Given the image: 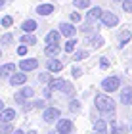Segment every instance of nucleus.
<instances>
[{
	"label": "nucleus",
	"mask_w": 132,
	"mask_h": 134,
	"mask_svg": "<svg viewBox=\"0 0 132 134\" xmlns=\"http://www.w3.org/2000/svg\"><path fill=\"white\" fill-rule=\"evenodd\" d=\"M92 134H109L107 132V125H105V121H94V132Z\"/></svg>",
	"instance_id": "nucleus-19"
},
{
	"label": "nucleus",
	"mask_w": 132,
	"mask_h": 134,
	"mask_svg": "<svg viewBox=\"0 0 132 134\" xmlns=\"http://www.w3.org/2000/svg\"><path fill=\"white\" fill-rule=\"evenodd\" d=\"M63 84H65L63 79H52V81L48 82V88H50V90H61Z\"/></svg>",
	"instance_id": "nucleus-23"
},
{
	"label": "nucleus",
	"mask_w": 132,
	"mask_h": 134,
	"mask_svg": "<svg viewBox=\"0 0 132 134\" xmlns=\"http://www.w3.org/2000/svg\"><path fill=\"white\" fill-rule=\"evenodd\" d=\"M59 50H61V48H59L58 44H48L44 52H46V56H50V58H56L58 54H59Z\"/></svg>",
	"instance_id": "nucleus-24"
},
{
	"label": "nucleus",
	"mask_w": 132,
	"mask_h": 134,
	"mask_svg": "<svg viewBox=\"0 0 132 134\" xmlns=\"http://www.w3.org/2000/svg\"><path fill=\"white\" fill-rule=\"evenodd\" d=\"M14 119H15L14 109H2V111H0V123H12Z\"/></svg>",
	"instance_id": "nucleus-15"
},
{
	"label": "nucleus",
	"mask_w": 132,
	"mask_h": 134,
	"mask_svg": "<svg viewBox=\"0 0 132 134\" xmlns=\"http://www.w3.org/2000/svg\"><path fill=\"white\" fill-rule=\"evenodd\" d=\"M0 56H2V50H0Z\"/></svg>",
	"instance_id": "nucleus-48"
},
{
	"label": "nucleus",
	"mask_w": 132,
	"mask_h": 134,
	"mask_svg": "<svg viewBox=\"0 0 132 134\" xmlns=\"http://www.w3.org/2000/svg\"><path fill=\"white\" fill-rule=\"evenodd\" d=\"M37 14L38 15H44V17L46 15H52L54 14V4H48V2L46 4H38L37 6Z\"/></svg>",
	"instance_id": "nucleus-14"
},
{
	"label": "nucleus",
	"mask_w": 132,
	"mask_h": 134,
	"mask_svg": "<svg viewBox=\"0 0 132 134\" xmlns=\"http://www.w3.org/2000/svg\"><path fill=\"white\" fill-rule=\"evenodd\" d=\"M88 50H77L75 54H73V59H75V62H82V59H86L88 58Z\"/></svg>",
	"instance_id": "nucleus-26"
},
{
	"label": "nucleus",
	"mask_w": 132,
	"mask_h": 134,
	"mask_svg": "<svg viewBox=\"0 0 132 134\" xmlns=\"http://www.w3.org/2000/svg\"><path fill=\"white\" fill-rule=\"evenodd\" d=\"M121 102L124 105H130L132 103V86H127V88L121 90Z\"/></svg>",
	"instance_id": "nucleus-17"
},
{
	"label": "nucleus",
	"mask_w": 132,
	"mask_h": 134,
	"mask_svg": "<svg viewBox=\"0 0 132 134\" xmlns=\"http://www.w3.org/2000/svg\"><path fill=\"white\" fill-rule=\"evenodd\" d=\"M59 33H61L63 36H67V38H73V36L77 35V27L73 25V23L61 21V23H59Z\"/></svg>",
	"instance_id": "nucleus-5"
},
{
	"label": "nucleus",
	"mask_w": 132,
	"mask_h": 134,
	"mask_svg": "<svg viewBox=\"0 0 132 134\" xmlns=\"http://www.w3.org/2000/svg\"><path fill=\"white\" fill-rule=\"evenodd\" d=\"M104 12L105 10H101L100 6H92V8H88V12H86V19L88 21H100L101 15H104Z\"/></svg>",
	"instance_id": "nucleus-9"
},
{
	"label": "nucleus",
	"mask_w": 132,
	"mask_h": 134,
	"mask_svg": "<svg viewBox=\"0 0 132 134\" xmlns=\"http://www.w3.org/2000/svg\"><path fill=\"white\" fill-rule=\"evenodd\" d=\"M6 4V0H0V8H2V6Z\"/></svg>",
	"instance_id": "nucleus-44"
},
{
	"label": "nucleus",
	"mask_w": 132,
	"mask_h": 134,
	"mask_svg": "<svg viewBox=\"0 0 132 134\" xmlns=\"http://www.w3.org/2000/svg\"><path fill=\"white\" fill-rule=\"evenodd\" d=\"M56 125H58V132H61V134H69L73 130V121H69V119H59Z\"/></svg>",
	"instance_id": "nucleus-11"
},
{
	"label": "nucleus",
	"mask_w": 132,
	"mask_h": 134,
	"mask_svg": "<svg viewBox=\"0 0 132 134\" xmlns=\"http://www.w3.org/2000/svg\"><path fill=\"white\" fill-rule=\"evenodd\" d=\"M33 94H35V90L31 88V86H21V90L19 92H15V102L17 103H23V102H27L29 98H33Z\"/></svg>",
	"instance_id": "nucleus-3"
},
{
	"label": "nucleus",
	"mask_w": 132,
	"mask_h": 134,
	"mask_svg": "<svg viewBox=\"0 0 132 134\" xmlns=\"http://www.w3.org/2000/svg\"><path fill=\"white\" fill-rule=\"evenodd\" d=\"M69 111L79 113V111H81V102H79V100H71V102H69Z\"/></svg>",
	"instance_id": "nucleus-29"
},
{
	"label": "nucleus",
	"mask_w": 132,
	"mask_h": 134,
	"mask_svg": "<svg viewBox=\"0 0 132 134\" xmlns=\"http://www.w3.org/2000/svg\"><path fill=\"white\" fill-rule=\"evenodd\" d=\"M27 134H37V132H35V130H29V132H27Z\"/></svg>",
	"instance_id": "nucleus-45"
},
{
	"label": "nucleus",
	"mask_w": 132,
	"mask_h": 134,
	"mask_svg": "<svg viewBox=\"0 0 132 134\" xmlns=\"http://www.w3.org/2000/svg\"><path fill=\"white\" fill-rule=\"evenodd\" d=\"M38 81H40V82H50V81H52L50 73H40V75H38Z\"/></svg>",
	"instance_id": "nucleus-35"
},
{
	"label": "nucleus",
	"mask_w": 132,
	"mask_h": 134,
	"mask_svg": "<svg viewBox=\"0 0 132 134\" xmlns=\"http://www.w3.org/2000/svg\"><path fill=\"white\" fill-rule=\"evenodd\" d=\"M38 27H37V21H35V19H25L21 23V31L23 33H35Z\"/></svg>",
	"instance_id": "nucleus-16"
},
{
	"label": "nucleus",
	"mask_w": 132,
	"mask_h": 134,
	"mask_svg": "<svg viewBox=\"0 0 132 134\" xmlns=\"http://www.w3.org/2000/svg\"><path fill=\"white\" fill-rule=\"evenodd\" d=\"M121 88V79L111 75V77H105L104 81H101V90H105V92H115V90Z\"/></svg>",
	"instance_id": "nucleus-2"
},
{
	"label": "nucleus",
	"mask_w": 132,
	"mask_h": 134,
	"mask_svg": "<svg viewBox=\"0 0 132 134\" xmlns=\"http://www.w3.org/2000/svg\"><path fill=\"white\" fill-rule=\"evenodd\" d=\"M81 19H82V15H81L77 10H75V12H71V23H79Z\"/></svg>",
	"instance_id": "nucleus-32"
},
{
	"label": "nucleus",
	"mask_w": 132,
	"mask_h": 134,
	"mask_svg": "<svg viewBox=\"0 0 132 134\" xmlns=\"http://www.w3.org/2000/svg\"><path fill=\"white\" fill-rule=\"evenodd\" d=\"M59 38H61V33H59V29H58V31H50V33L46 35V42H48V44H58Z\"/></svg>",
	"instance_id": "nucleus-22"
},
{
	"label": "nucleus",
	"mask_w": 132,
	"mask_h": 134,
	"mask_svg": "<svg viewBox=\"0 0 132 134\" xmlns=\"http://www.w3.org/2000/svg\"><path fill=\"white\" fill-rule=\"evenodd\" d=\"M101 25L105 27H115L119 23V15L115 14V12H104V15H101Z\"/></svg>",
	"instance_id": "nucleus-4"
},
{
	"label": "nucleus",
	"mask_w": 132,
	"mask_h": 134,
	"mask_svg": "<svg viewBox=\"0 0 132 134\" xmlns=\"http://www.w3.org/2000/svg\"><path fill=\"white\" fill-rule=\"evenodd\" d=\"M12 40H14V36H12L10 33H8V35H2V36H0V42H2V44H6V46H8Z\"/></svg>",
	"instance_id": "nucleus-33"
},
{
	"label": "nucleus",
	"mask_w": 132,
	"mask_h": 134,
	"mask_svg": "<svg viewBox=\"0 0 132 134\" xmlns=\"http://www.w3.org/2000/svg\"><path fill=\"white\" fill-rule=\"evenodd\" d=\"M25 82H27V75H25V71H21V73H14V75L10 77V84H12V86H23Z\"/></svg>",
	"instance_id": "nucleus-10"
},
{
	"label": "nucleus",
	"mask_w": 132,
	"mask_h": 134,
	"mask_svg": "<svg viewBox=\"0 0 132 134\" xmlns=\"http://www.w3.org/2000/svg\"><path fill=\"white\" fill-rule=\"evenodd\" d=\"M111 132H113V134H121V126H119L115 121L111 123Z\"/></svg>",
	"instance_id": "nucleus-39"
},
{
	"label": "nucleus",
	"mask_w": 132,
	"mask_h": 134,
	"mask_svg": "<svg viewBox=\"0 0 132 134\" xmlns=\"http://www.w3.org/2000/svg\"><path fill=\"white\" fill-rule=\"evenodd\" d=\"M123 10L127 14H132V0H123Z\"/></svg>",
	"instance_id": "nucleus-31"
},
{
	"label": "nucleus",
	"mask_w": 132,
	"mask_h": 134,
	"mask_svg": "<svg viewBox=\"0 0 132 134\" xmlns=\"http://www.w3.org/2000/svg\"><path fill=\"white\" fill-rule=\"evenodd\" d=\"M71 75H73V79H79V77H82V69L75 65L73 69H71Z\"/></svg>",
	"instance_id": "nucleus-34"
},
{
	"label": "nucleus",
	"mask_w": 132,
	"mask_h": 134,
	"mask_svg": "<svg viewBox=\"0 0 132 134\" xmlns=\"http://www.w3.org/2000/svg\"><path fill=\"white\" fill-rule=\"evenodd\" d=\"M21 109H23V111H31V109H35V103H31V102H23L21 103Z\"/></svg>",
	"instance_id": "nucleus-36"
},
{
	"label": "nucleus",
	"mask_w": 132,
	"mask_h": 134,
	"mask_svg": "<svg viewBox=\"0 0 132 134\" xmlns=\"http://www.w3.org/2000/svg\"><path fill=\"white\" fill-rule=\"evenodd\" d=\"M0 23H2V27H6V29H8V27H12V25H14V17H12V15H4L2 19H0Z\"/></svg>",
	"instance_id": "nucleus-30"
},
{
	"label": "nucleus",
	"mask_w": 132,
	"mask_h": 134,
	"mask_svg": "<svg viewBox=\"0 0 132 134\" xmlns=\"http://www.w3.org/2000/svg\"><path fill=\"white\" fill-rule=\"evenodd\" d=\"M17 54H19L21 58H25L27 56V44H21L19 48H17Z\"/></svg>",
	"instance_id": "nucleus-37"
},
{
	"label": "nucleus",
	"mask_w": 132,
	"mask_h": 134,
	"mask_svg": "<svg viewBox=\"0 0 132 134\" xmlns=\"http://www.w3.org/2000/svg\"><path fill=\"white\" fill-rule=\"evenodd\" d=\"M44 105H46L44 100H37V102H35V109H42Z\"/></svg>",
	"instance_id": "nucleus-40"
},
{
	"label": "nucleus",
	"mask_w": 132,
	"mask_h": 134,
	"mask_svg": "<svg viewBox=\"0 0 132 134\" xmlns=\"http://www.w3.org/2000/svg\"><path fill=\"white\" fill-rule=\"evenodd\" d=\"M12 132H14L12 123H0V134H12Z\"/></svg>",
	"instance_id": "nucleus-28"
},
{
	"label": "nucleus",
	"mask_w": 132,
	"mask_h": 134,
	"mask_svg": "<svg viewBox=\"0 0 132 134\" xmlns=\"http://www.w3.org/2000/svg\"><path fill=\"white\" fill-rule=\"evenodd\" d=\"M50 94H52V90L46 88V90H44V98H50Z\"/></svg>",
	"instance_id": "nucleus-41"
},
{
	"label": "nucleus",
	"mask_w": 132,
	"mask_h": 134,
	"mask_svg": "<svg viewBox=\"0 0 132 134\" xmlns=\"http://www.w3.org/2000/svg\"><path fill=\"white\" fill-rule=\"evenodd\" d=\"M52 134H54V132H52ZM56 134H61V132H56Z\"/></svg>",
	"instance_id": "nucleus-47"
},
{
	"label": "nucleus",
	"mask_w": 132,
	"mask_h": 134,
	"mask_svg": "<svg viewBox=\"0 0 132 134\" xmlns=\"http://www.w3.org/2000/svg\"><path fill=\"white\" fill-rule=\"evenodd\" d=\"M15 73V65L14 63H4L0 65V79H8Z\"/></svg>",
	"instance_id": "nucleus-12"
},
{
	"label": "nucleus",
	"mask_w": 132,
	"mask_h": 134,
	"mask_svg": "<svg viewBox=\"0 0 132 134\" xmlns=\"http://www.w3.org/2000/svg\"><path fill=\"white\" fill-rule=\"evenodd\" d=\"M100 67L101 69H107V67H109V59L107 58H100Z\"/></svg>",
	"instance_id": "nucleus-38"
},
{
	"label": "nucleus",
	"mask_w": 132,
	"mask_h": 134,
	"mask_svg": "<svg viewBox=\"0 0 132 134\" xmlns=\"http://www.w3.org/2000/svg\"><path fill=\"white\" fill-rule=\"evenodd\" d=\"M113 2H123V0H113Z\"/></svg>",
	"instance_id": "nucleus-46"
},
{
	"label": "nucleus",
	"mask_w": 132,
	"mask_h": 134,
	"mask_svg": "<svg viewBox=\"0 0 132 134\" xmlns=\"http://www.w3.org/2000/svg\"><path fill=\"white\" fill-rule=\"evenodd\" d=\"M90 4H92L90 0H73V6H75V8H79V10H88V8H92Z\"/></svg>",
	"instance_id": "nucleus-25"
},
{
	"label": "nucleus",
	"mask_w": 132,
	"mask_h": 134,
	"mask_svg": "<svg viewBox=\"0 0 132 134\" xmlns=\"http://www.w3.org/2000/svg\"><path fill=\"white\" fill-rule=\"evenodd\" d=\"M61 92H63L65 96H73V94H75V86H73L71 82H67V81H65L63 88H61Z\"/></svg>",
	"instance_id": "nucleus-27"
},
{
	"label": "nucleus",
	"mask_w": 132,
	"mask_h": 134,
	"mask_svg": "<svg viewBox=\"0 0 132 134\" xmlns=\"http://www.w3.org/2000/svg\"><path fill=\"white\" fill-rule=\"evenodd\" d=\"M77 44H79V42L75 40V36H73V38H67V42L63 44V52H67V54H75V52H77Z\"/></svg>",
	"instance_id": "nucleus-20"
},
{
	"label": "nucleus",
	"mask_w": 132,
	"mask_h": 134,
	"mask_svg": "<svg viewBox=\"0 0 132 134\" xmlns=\"http://www.w3.org/2000/svg\"><path fill=\"white\" fill-rule=\"evenodd\" d=\"M2 109H6V107H4V102L0 100V111H2Z\"/></svg>",
	"instance_id": "nucleus-42"
},
{
	"label": "nucleus",
	"mask_w": 132,
	"mask_h": 134,
	"mask_svg": "<svg viewBox=\"0 0 132 134\" xmlns=\"http://www.w3.org/2000/svg\"><path fill=\"white\" fill-rule=\"evenodd\" d=\"M59 115H61V113H59V109H58V107H46V109H44L42 119L46 121V123H54V121L58 123V121H59Z\"/></svg>",
	"instance_id": "nucleus-6"
},
{
	"label": "nucleus",
	"mask_w": 132,
	"mask_h": 134,
	"mask_svg": "<svg viewBox=\"0 0 132 134\" xmlns=\"http://www.w3.org/2000/svg\"><path fill=\"white\" fill-rule=\"evenodd\" d=\"M38 67V59L37 58H25V59H21L19 62V69L21 71H35Z\"/></svg>",
	"instance_id": "nucleus-7"
},
{
	"label": "nucleus",
	"mask_w": 132,
	"mask_h": 134,
	"mask_svg": "<svg viewBox=\"0 0 132 134\" xmlns=\"http://www.w3.org/2000/svg\"><path fill=\"white\" fill-rule=\"evenodd\" d=\"M14 134H25L23 130H14Z\"/></svg>",
	"instance_id": "nucleus-43"
},
{
	"label": "nucleus",
	"mask_w": 132,
	"mask_h": 134,
	"mask_svg": "<svg viewBox=\"0 0 132 134\" xmlns=\"http://www.w3.org/2000/svg\"><path fill=\"white\" fill-rule=\"evenodd\" d=\"M21 44L35 46V44H37V36H35L33 33H23V35H21Z\"/></svg>",
	"instance_id": "nucleus-21"
},
{
	"label": "nucleus",
	"mask_w": 132,
	"mask_h": 134,
	"mask_svg": "<svg viewBox=\"0 0 132 134\" xmlns=\"http://www.w3.org/2000/svg\"><path fill=\"white\" fill-rule=\"evenodd\" d=\"M46 67H48V71H52V73H59L63 69V63L59 62V59L52 58V59H48V62H46Z\"/></svg>",
	"instance_id": "nucleus-13"
},
{
	"label": "nucleus",
	"mask_w": 132,
	"mask_h": 134,
	"mask_svg": "<svg viewBox=\"0 0 132 134\" xmlns=\"http://www.w3.org/2000/svg\"><path fill=\"white\" fill-rule=\"evenodd\" d=\"M86 44H90V46H92V48H101V46H104L105 44V38H104V36H100L98 33H94V35H86Z\"/></svg>",
	"instance_id": "nucleus-8"
},
{
	"label": "nucleus",
	"mask_w": 132,
	"mask_h": 134,
	"mask_svg": "<svg viewBox=\"0 0 132 134\" xmlns=\"http://www.w3.org/2000/svg\"><path fill=\"white\" fill-rule=\"evenodd\" d=\"M130 36H132V31H130V29H124V31L119 33V48H124V46H127V42H128Z\"/></svg>",
	"instance_id": "nucleus-18"
},
{
	"label": "nucleus",
	"mask_w": 132,
	"mask_h": 134,
	"mask_svg": "<svg viewBox=\"0 0 132 134\" xmlns=\"http://www.w3.org/2000/svg\"><path fill=\"white\" fill-rule=\"evenodd\" d=\"M94 105L96 109H98L100 113H104V115H111V113H115V102H113L109 96H105V94H98L94 98Z\"/></svg>",
	"instance_id": "nucleus-1"
},
{
	"label": "nucleus",
	"mask_w": 132,
	"mask_h": 134,
	"mask_svg": "<svg viewBox=\"0 0 132 134\" xmlns=\"http://www.w3.org/2000/svg\"><path fill=\"white\" fill-rule=\"evenodd\" d=\"M130 130H132V125H130Z\"/></svg>",
	"instance_id": "nucleus-49"
}]
</instances>
